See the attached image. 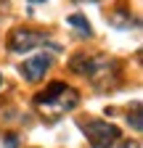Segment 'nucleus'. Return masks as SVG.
I'll return each mask as SVG.
<instances>
[{"instance_id": "f257e3e1", "label": "nucleus", "mask_w": 143, "mask_h": 148, "mask_svg": "<svg viewBox=\"0 0 143 148\" xmlns=\"http://www.w3.org/2000/svg\"><path fill=\"white\" fill-rule=\"evenodd\" d=\"M77 103H80L77 90L66 87L64 82H53V85H48L45 92H40V95L34 98V106H37L45 116H50V119L64 116L66 111H72Z\"/></svg>"}, {"instance_id": "f03ea898", "label": "nucleus", "mask_w": 143, "mask_h": 148, "mask_svg": "<svg viewBox=\"0 0 143 148\" xmlns=\"http://www.w3.org/2000/svg\"><path fill=\"white\" fill-rule=\"evenodd\" d=\"M82 127H85V135H87L93 148H111L119 140V127L103 122V119H93V122H87Z\"/></svg>"}, {"instance_id": "7ed1b4c3", "label": "nucleus", "mask_w": 143, "mask_h": 148, "mask_svg": "<svg viewBox=\"0 0 143 148\" xmlns=\"http://www.w3.org/2000/svg\"><path fill=\"white\" fill-rule=\"evenodd\" d=\"M43 42H45V37L37 34V32H32V29H16L11 34L8 48H11V53H29L34 45H43Z\"/></svg>"}, {"instance_id": "20e7f679", "label": "nucleus", "mask_w": 143, "mask_h": 148, "mask_svg": "<svg viewBox=\"0 0 143 148\" xmlns=\"http://www.w3.org/2000/svg\"><path fill=\"white\" fill-rule=\"evenodd\" d=\"M48 66H50V58H48V56H34V58H29V61L21 64V74H24L29 82H37V79L45 77Z\"/></svg>"}, {"instance_id": "39448f33", "label": "nucleus", "mask_w": 143, "mask_h": 148, "mask_svg": "<svg viewBox=\"0 0 143 148\" xmlns=\"http://www.w3.org/2000/svg\"><path fill=\"white\" fill-rule=\"evenodd\" d=\"M66 24H72V27H77L82 37H90V34H93V27L87 24V18H85L82 13H74V16H69V18H66Z\"/></svg>"}, {"instance_id": "423d86ee", "label": "nucleus", "mask_w": 143, "mask_h": 148, "mask_svg": "<svg viewBox=\"0 0 143 148\" xmlns=\"http://www.w3.org/2000/svg\"><path fill=\"white\" fill-rule=\"evenodd\" d=\"M109 24H111V27H119V29L130 27V16H127V11H124V13H117V16H109Z\"/></svg>"}, {"instance_id": "0eeeda50", "label": "nucleus", "mask_w": 143, "mask_h": 148, "mask_svg": "<svg viewBox=\"0 0 143 148\" xmlns=\"http://www.w3.org/2000/svg\"><path fill=\"white\" fill-rule=\"evenodd\" d=\"M127 122H133V130L135 132H140V103L135 101V106H133V119H127Z\"/></svg>"}, {"instance_id": "6e6552de", "label": "nucleus", "mask_w": 143, "mask_h": 148, "mask_svg": "<svg viewBox=\"0 0 143 148\" xmlns=\"http://www.w3.org/2000/svg\"><path fill=\"white\" fill-rule=\"evenodd\" d=\"M0 148H19V138L16 135H3L0 138Z\"/></svg>"}, {"instance_id": "1a4fd4ad", "label": "nucleus", "mask_w": 143, "mask_h": 148, "mask_svg": "<svg viewBox=\"0 0 143 148\" xmlns=\"http://www.w3.org/2000/svg\"><path fill=\"white\" fill-rule=\"evenodd\" d=\"M119 148H140V143H138V140H133V143H130V140H124Z\"/></svg>"}, {"instance_id": "9d476101", "label": "nucleus", "mask_w": 143, "mask_h": 148, "mask_svg": "<svg viewBox=\"0 0 143 148\" xmlns=\"http://www.w3.org/2000/svg\"><path fill=\"white\" fill-rule=\"evenodd\" d=\"M29 3H45V0H29Z\"/></svg>"}, {"instance_id": "9b49d317", "label": "nucleus", "mask_w": 143, "mask_h": 148, "mask_svg": "<svg viewBox=\"0 0 143 148\" xmlns=\"http://www.w3.org/2000/svg\"><path fill=\"white\" fill-rule=\"evenodd\" d=\"M0 82H3V77H0Z\"/></svg>"}]
</instances>
